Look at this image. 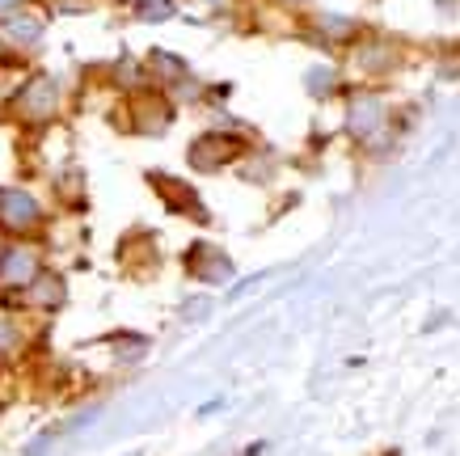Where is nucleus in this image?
<instances>
[{
  "label": "nucleus",
  "mask_w": 460,
  "mask_h": 456,
  "mask_svg": "<svg viewBox=\"0 0 460 456\" xmlns=\"http://www.w3.org/2000/svg\"><path fill=\"white\" fill-rule=\"evenodd\" d=\"M38 220H43V208L34 195H26V191L0 195V232H30Z\"/></svg>",
  "instance_id": "obj_1"
},
{
  "label": "nucleus",
  "mask_w": 460,
  "mask_h": 456,
  "mask_svg": "<svg viewBox=\"0 0 460 456\" xmlns=\"http://www.w3.org/2000/svg\"><path fill=\"white\" fill-rule=\"evenodd\" d=\"M17 346H21V330H17L13 317L0 313V355H13Z\"/></svg>",
  "instance_id": "obj_4"
},
{
  "label": "nucleus",
  "mask_w": 460,
  "mask_h": 456,
  "mask_svg": "<svg viewBox=\"0 0 460 456\" xmlns=\"http://www.w3.org/2000/svg\"><path fill=\"white\" fill-rule=\"evenodd\" d=\"M38 254H34L30 245H4V254H0V283L4 288H13V292H21L26 283H34L38 279Z\"/></svg>",
  "instance_id": "obj_2"
},
{
  "label": "nucleus",
  "mask_w": 460,
  "mask_h": 456,
  "mask_svg": "<svg viewBox=\"0 0 460 456\" xmlns=\"http://www.w3.org/2000/svg\"><path fill=\"white\" fill-rule=\"evenodd\" d=\"M0 254H4V241H0Z\"/></svg>",
  "instance_id": "obj_5"
},
{
  "label": "nucleus",
  "mask_w": 460,
  "mask_h": 456,
  "mask_svg": "<svg viewBox=\"0 0 460 456\" xmlns=\"http://www.w3.org/2000/svg\"><path fill=\"white\" fill-rule=\"evenodd\" d=\"M26 106H30L34 118H47V114L55 110V85H51V81H34L30 89H26Z\"/></svg>",
  "instance_id": "obj_3"
}]
</instances>
